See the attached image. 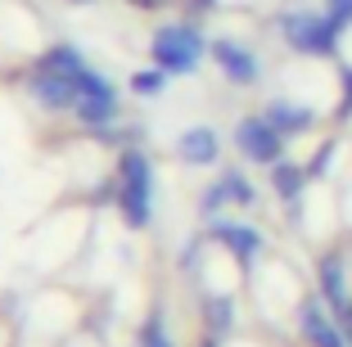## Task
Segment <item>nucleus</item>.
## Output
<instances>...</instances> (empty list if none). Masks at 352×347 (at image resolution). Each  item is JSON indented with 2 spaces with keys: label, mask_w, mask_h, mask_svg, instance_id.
Wrapping results in <instances>:
<instances>
[{
  "label": "nucleus",
  "mask_w": 352,
  "mask_h": 347,
  "mask_svg": "<svg viewBox=\"0 0 352 347\" xmlns=\"http://www.w3.org/2000/svg\"><path fill=\"white\" fill-rule=\"evenodd\" d=\"M339 77H343V117L352 113V63H339Z\"/></svg>",
  "instance_id": "21"
},
{
  "label": "nucleus",
  "mask_w": 352,
  "mask_h": 347,
  "mask_svg": "<svg viewBox=\"0 0 352 347\" xmlns=\"http://www.w3.org/2000/svg\"><path fill=\"white\" fill-rule=\"evenodd\" d=\"M212 41H204V32L195 23H163L149 41V59L154 68H163L167 77H195L199 72V59Z\"/></svg>",
  "instance_id": "2"
},
{
  "label": "nucleus",
  "mask_w": 352,
  "mask_h": 347,
  "mask_svg": "<svg viewBox=\"0 0 352 347\" xmlns=\"http://www.w3.org/2000/svg\"><path fill=\"white\" fill-rule=\"evenodd\" d=\"M208 54L217 59L221 77H226L230 86H258L262 82V59L249 50V45L230 41V36H217V41L208 45Z\"/></svg>",
  "instance_id": "5"
},
{
  "label": "nucleus",
  "mask_w": 352,
  "mask_h": 347,
  "mask_svg": "<svg viewBox=\"0 0 352 347\" xmlns=\"http://www.w3.org/2000/svg\"><path fill=\"white\" fill-rule=\"evenodd\" d=\"M339 325H343V334H348V343H352V311H348V316L339 320Z\"/></svg>",
  "instance_id": "25"
},
{
  "label": "nucleus",
  "mask_w": 352,
  "mask_h": 347,
  "mask_svg": "<svg viewBox=\"0 0 352 347\" xmlns=\"http://www.w3.org/2000/svg\"><path fill=\"white\" fill-rule=\"evenodd\" d=\"M230 203H235V199H230L226 181L217 176V181H212V185L204 190V194H199V216H208V221H217V212H221V208H230Z\"/></svg>",
  "instance_id": "16"
},
{
  "label": "nucleus",
  "mask_w": 352,
  "mask_h": 347,
  "mask_svg": "<svg viewBox=\"0 0 352 347\" xmlns=\"http://www.w3.org/2000/svg\"><path fill=\"white\" fill-rule=\"evenodd\" d=\"M204 320H208V334L212 338H226L235 329V298L230 293H212L204 302Z\"/></svg>",
  "instance_id": "15"
},
{
  "label": "nucleus",
  "mask_w": 352,
  "mask_h": 347,
  "mask_svg": "<svg viewBox=\"0 0 352 347\" xmlns=\"http://www.w3.org/2000/svg\"><path fill=\"white\" fill-rule=\"evenodd\" d=\"M77 122H86L95 131V126H109L118 117V95H82L77 100Z\"/></svg>",
  "instance_id": "13"
},
{
  "label": "nucleus",
  "mask_w": 352,
  "mask_h": 347,
  "mask_svg": "<svg viewBox=\"0 0 352 347\" xmlns=\"http://www.w3.org/2000/svg\"><path fill=\"white\" fill-rule=\"evenodd\" d=\"M28 100L36 104V109H45V113H73L82 95H77V82H73V77H59V72L36 68L28 77Z\"/></svg>",
  "instance_id": "6"
},
{
  "label": "nucleus",
  "mask_w": 352,
  "mask_h": 347,
  "mask_svg": "<svg viewBox=\"0 0 352 347\" xmlns=\"http://www.w3.org/2000/svg\"><path fill=\"white\" fill-rule=\"evenodd\" d=\"M36 68L59 72V77H82V72H86V54L77 50V45H50V50L41 54V63H36Z\"/></svg>",
  "instance_id": "14"
},
{
  "label": "nucleus",
  "mask_w": 352,
  "mask_h": 347,
  "mask_svg": "<svg viewBox=\"0 0 352 347\" xmlns=\"http://www.w3.org/2000/svg\"><path fill=\"white\" fill-rule=\"evenodd\" d=\"M118 208L131 230H145L154 221V167L140 149L118 153Z\"/></svg>",
  "instance_id": "1"
},
{
  "label": "nucleus",
  "mask_w": 352,
  "mask_h": 347,
  "mask_svg": "<svg viewBox=\"0 0 352 347\" xmlns=\"http://www.w3.org/2000/svg\"><path fill=\"white\" fill-rule=\"evenodd\" d=\"M334 153H339V144H321V149H316V158H311V163H307V172L311 176H330V163H334Z\"/></svg>",
  "instance_id": "20"
},
{
  "label": "nucleus",
  "mask_w": 352,
  "mask_h": 347,
  "mask_svg": "<svg viewBox=\"0 0 352 347\" xmlns=\"http://www.w3.org/2000/svg\"><path fill=\"white\" fill-rule=\"evenodd\" d=\"M316 284H321V298L330 302L334 320L348 316L352 302H348V280H343V257H339V253L321 257V266H316Z\"/></svg>",
  "instance_id": "10"
},
{
  "label": "nucleus",
  "mask_w": 352,
  "mask_h": 347,
  "mask_svg": "<svg viewBox=\"0 0 352 347\" xmlns=\"http://www.w3.org/2000/svg\"><path fill=\"white\" fill-rule=\"evenodd\" d=\"M176 158L190 167H212L221 158V135L212 126H186L176 135Z\"/></svg>",
  "instance_id": "9"
},
{
  "label": "nucleus",
  "mask_w": 352,
  "mask_h": 347,
  "mask_svg": "<svg viewBox=\"0 0 352 347\" xmlns=\"http://www.w3.org/2000/svg\"><path fill=\"white\" fill-rule=\"evenodd\" d=\"M262 117H267L280 135H307L311 126H316V109H307V104H289V100H271Z\"/></svg>",
  "instance_id": "11"
},
{
  "label": "nucleus",
  "mask_w": 352,
  "mask_h": 347,
  "mask_svg": "<svg viewBox=\"0 0 352 347\" xmlns=\"http://www.w3.org/2000/svg\"><path fill=\"white\" fill-rule=\"evenodd\" d=\"M163 86H167V72H163V68H145V72H135V77H131V91L140 95V100L158 95Z\"/></svg>",
  "instance_id": "18"
},
{
  "label": "nucleus",
  "mask_w": 352,
  "mask_h": 347,
  "mask_svg": "<svg viewBox=\"0 0 352 347\" xmlns=\"http://www.w3.org/2000/svg\"><path fill=\"white\" fill-rule=\"evenodd\" d=\"M217 343H221V338H212V334H208V343H204V347H217Z\"/></svg>",
  "instance_id": "27"
},
{
  "label": "nucleus",
  "mask_w": 352,
  "mask_h": 347,
  "mask_svg": "<svg viewBox=\"0 0 352 347\" xmlns=\"http://www.w3.org/2000/svg\"><path fill=\"white\" fill-rule=\"evenodd\" d=\"M311 181V172L307 167H298V163H285L280 158L276 167H271V190H276L285 203H294V199H302V185Z\"/></svg>",
  "instance_id": "12"
},
{
  "label": "nucleus",
  "mask_w": 352,
  "mask_h": 347,
  "mask_svg": "<svg viewBox=\"0 0 352 347\" xmlns=\"http://www.w3.org/2000/svg\"><path fill=\"white\" fill-rule=\"evenodd\" d=\"M217 0H190V10H212Z\"/></svg>",
  "instance_id": "24"
},
{
  "label": "nucleus",
  "mask_w": 352,
  "mask_h": 347,
  "mask_svg": "<svg viewBox=\"0 0 352 347\" xmlns=\"http://www.w3.org/2000/svg\"><path fill=\"white\" fill-rule=\"evenodd\" d=\"M298 334L307 338L311 347H352L348 334H343V325L316 302V298H307V302L298 306Z\"/></svg>",
  "instance_id": "7"
},
{
  "label": "nucleus",
  "mask_w": 352,
  "mask_h": 347,
  "mask_svg": "<svg viewBox=\"0 0 352 347\" xmlns=\"http://www.w3.org/2000/svg\"><path fill=\"white\" fill-rule=\"evenodd\" d=\"M131 5H140V10H154L158 0H131Z\"/></svg>",
  "instance_id": "26"
},
{
  "label": "nucleus",
  "mask_w": 352,
  "mask_h": 347,
  "mask_svg": "<svg viewBox=\"0 0 352 347\" xmlns=\"http://www.w3.org/2000/svg\"><path fill=\"white\" fill-rule=\"evenodd\" d=\"M285 140H289V135H280L276 126L267 122V117H244V122L235 126V149L244 153L249 163L276 167V163H280V149H285Z\"/></svg>",
  "instance_id": "4"
},
{
  "label": "nucleus",
  "mask_w": 352,
  "mask_h": 347,
  "mask_svg": "<svg viewBox=\"0 0 352 347\" xmlns=\"http://www.w3.org/2000/svg\"><path fill=\"white\" fill-rule=\"evenodd\" d=\"M68 5H95V0H68Z\"/></svg>",
  "instance_id": "28"
},
{
  "label": "nucleus",
  "mask_w": 352,
  "mask_h": 347,
  "mask_svg": "<svg viewBox=\"0 0 352 347\" xmlns=\"http://www.w3.org/2000/svg\"><path fill=\"white\" fill-rule=\"evenodd\" d=\"M199 248H204V239H186V248H181V266H195L199 262Z\"/></svg>",
  "instance_id": "22"
},
{
  "label": "nucleus",
  "mask_w": 352,
  "mask_h": 347,
  "mask_svg": "<svg viewBox=\"0 0 352 347\" xmlns=\"http://www.w3.org/2000/svg\"><path fill=\"white\" fill-rule=\"evenodd\" d=\"M348 32V19L339 14H307V10H289L280 19V36L289 41V50L298 54H334Z\"/></svg>",
  "instance_id": "3"
},
{
  "label": "nucleus",
  "mask_w": 352,
  "mask_h": 347,
  "mask_svg": "<svg viewBox=\"0 0 352 347\" xmlns=\"http://www.w3.org/2000/svg\"><path fill=\"white\" fill-rule=\"evenodd\" d=\"M212 239H217L239 266H253L258 253H262V235L253 230V225H239V221H221L217 216V221H212Z\"/></svg>",
  "instance_id": "8"
},
{
  "label": "nucleus",
  "mask_w": 352,
  "mask_h": 347,
  "mask_svg": "<svg viewBox=\"0 0 352 347\" xmlns=\"http://www.w3.org/2000/svg\"><path fill=\"white\" fill-rule=\"evenodd\" d=\"M140 347H172V338H167L163 316H158V311H149V320L140 325Z\"/></svg>",
  "instance_id": "19"
},
{
  "label": "nucleus",
  "mask_w": 352,
  "mask_h": 347,
  "mask_svg": "<svg viewBox=\"0 0 352 347\" xmlns=\"http://www.w3.org/2000/svg\"><path fill=\"white\" fill-rule=\"evenodd\" d=\"M221 181H226V190H230V199H235V203L249 208L253 199H258V190H253V185L244 181V172H235V167H221Z\"/></svg>",
  "instance_id": "17"
},
{
  "label": "nucleus",
  "mask_w": 352,
  "mask_h": 347,
  "mask_svg": "<svg viewBox=\"0 0 352 347\" xmlns=\"http://www.w3.org/2000/svg\"><path fill=\"white\" fill-rule=\"evenodd\" d=\"M330 14H339V19L352 23V0H330Z\"/></svg>",
  "instance_id": "23"
}]
</instances>
